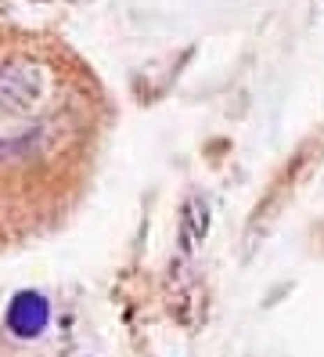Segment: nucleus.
Segmentation results:
<instances>
[{
	"mask_svg": "<svg viewBox=\"0 0 324 357\" xmlns=\"http://www.w3.org/2000/svg\"><path fill=\"white\" fill-rule=\"evenodd\" d=\"M51 98V73L33 58L0 61V112L4 116H33Z\"/></svg>",
	"mask_w": 324,
	"mask_h": 357,
	"instance_id": "1",
	"label": "nucleus"
},
{
	"mask_svg": "<svg viewBox=\"0 0 324 357\" xmlns=\"http://www.w3.org/2000/svg\"><path fill=\"white\" fill-rule=\"evenodd\" d=\"M206 231H209V209H206V199L194 195V199L184 206V224H180V242H184V253H191V249L206 238Z\"/></svg>",
	"mask_w": 324,
	"mask_h": 357,
	"instance_id": "3",
	"label": "nucleus"
},
{
	"mask_svg": "<svg viewBox=\"0 0 324 357\" xmlns=\"http://www.w3.org/2000/svg\"><path fill=\"white\" fill-rule=\"evenodd\" d=\"M51 321V303L40 292H18L8 307V328L18 340H36Z\"/></svg>",
	"mask_w": 324,
	"mask_h": 357,
	"instance_id": "2",
	"label": "nucleus"
}]
</instances>
